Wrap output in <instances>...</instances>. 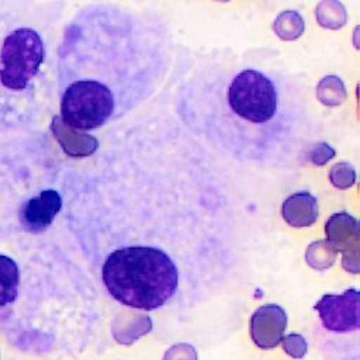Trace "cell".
Segmentation results:
<instances>
[{
  "mask_svg": "<svg viewBox=\"0 0 360 360\" xmlns=\"http://www.w3.org/2000/svg\"><path fill=\"white\" fill-rule=\"evenodd\" d=\"M181 104L188 124L229 141L266 143L308 124L305 98L292 83L256 68L202 73L186 89Z\"/></svg>",
  "mask_w": 360,
  "mask_h": 360,
  "instance_id": "1",
  "label": "cell"
},
{
  "mask_svg": "<svg viewBox=\"0 0 360 360\" xmlns=\"http://www.w3.org/2000/svg\"><path fill=\"white\" fill-rule=\"evenodd\" d=\"M101 276L112 298L145 311L165 305L179 284V271L170 256L152 246L114 250L107 256Z\"/></svg>",
  "mask_w": 360,
  "mask_h": 360,
  "instance_id": "2",
  "label": "cell"
},
{
  "mask_svg": "<svg viewBox=\"0 0 360 360\" xmlns=\"http://www.w3.org/2000/svg\"><path fill=\"white\" fill-rule=\"evenodd\" d=\"M117 112L111 90L94 80H73L63 90L60 117L73 129L89 131L107 124Z\"/></svg>",
  "mask_w": 360,
  "mask_h": 360,
  "instance_id": "3",
  "label": "cell"
},
{
  "mask_svg": "<svg viewBox=\"0 0 360 360\" xmlns=\"http://www.w3.org/2000/svg\"><path fill=\"white\" fill-rule=\"evenodd\" d=\"M44 56V42L35 30H14L0 49V83L14 91L24 90L38 73Z\"/></svg>",
  "mask_w": 360,
  "mask_h": 360,
  "instance_id": "4",
  "label": "cell"
},
{
  "mask_svg": "<svg viewBox=\"0 0 360 360\" xmlns=\"http://www.w3.org/2000/svg\"><path fill=\"white\" fill-rule=\"evenodd\" d=\"M326 240L343 255L342 266L346 271H360V228L354 217L347 212L333 214L325 225Z\"/></svg>",
  "mask_w": 360,
  "mask_h": 360,
  "instance_id": "5",
  "label": "cell"
},
{
  "mask_svg": "<svg viewBox=\"0 0 360 360\" xmlns=\"http://www.w3.org/2000/svg\"><path fill=\"white\" fill-rule=\"evenodd\" d=\"M360 292L356 288L335 295L326 294L316 304L322 325L332 332H352L359 329Z\"/></svg>",
  "mask_w": 360,
  "mask_h": 360,
  "instance_id": "6",
  "label": "cell"
},
{
  "mask_svg": "<svg viewBox=\"0 0 360 360\" xmlns=\"http://www.w3.org/2000/svg\"><path fill=\"white\" fill-rule=\"evenodd\" d=\"M287 328V314L277 304L259 307L250 318V338L259 349H274L280 345Z\"/></svg>",
  "mask_w": 360,
  "mask_h": 360,
  "instance_id": "7",
  "label": "cell"
},
{
  "mask_svg": "<svg viewBox=\"0 0 360 360\" xmlns=\"http://www.w3.org/2000/svg\"><path fill=\"white\" fill-rule=\"evenodd\" d=\"M62 208V198L55 190H42L38 195L27 200L20 210L21 226L31 232L39 233L49 228Z\"/></svg>",
  "mask_w": 360,
  "mask_h": 360,
  "instance_id": "8",
  "label": "cell"
},
{
  "mask_svg": "<svg viewBox=\"0 0 360 360\" xmlns=\"http://www.w3.org/2000/svg\"><path fill=\"white\" fill-rule=\"evenodd\" d=\"M281 215L294 228L309 226L318 219L316 198L307 191L295 193L283 202Z\"/></svg>",
  "mask_w": 360,
  "mask_h": 360,
  "instance_id": "9",
  "label": "cell"
},
{
  "mask_svg": "<svg viewBox=\"0 0 360 360\" xmlns=\"http://www.w3.org/2000/svg\"><path fill=\"white\" fill-rule=\"evenodd\" d=\"M152 330V319L142 314L122 312L112 321L111 332L114 339L121 345H131L141 336Z\"/></svg>",
  "mask_w": 360,
  "mask_h": 360,
  "instance_id": "10",
  "label": "cell"
},
{
  "mask_svg": "<svg viewBox=\"0 0 360 360\" xmlns=\"http://www.w3.org/2000/svg\"><path fill=\"white\" fill-rule=\"evenodd\" d=\"M18 287L20 270L17 263L11 257L0 255V307H6L15 301Z\"/></svg>",
  "mask_w": 360,
  "mask_h": 360,
  "instance_id": "11",
  "label": "cell"
},
{
  "mask_svg": "<svg viewBox=\"0 0 360 360\" xmlns=\"http://www.w3.org/2000/svg\"><path fill=\"white\" fill-rule=\"evenodd\" d=\"M336 253L338 252L326 239L316 240L308 246L305 252V260L315 270H326L335 263Z\"/></svg>",
  "mask_w": 360,
  "mask_h": 360,
  "instance_id": "12",
  "label": "cell"
},
{
  "mask_svg": "<svg viewBox=\"0 0 360 360\" xmlns=\"http://www.w3.org/2000/svg\"><path fill=\"white\" fill-rule=\"evenodd\" d=\"M329 179L330 183L340 190L349 188L354 184L356 181V172L353 169L352 165L342 162V163H336L332 166L330 173H329Z\"/></svg>",
  "mask_w": 360,
  "mask_h": 360,
  "instance_id": "13",
  "label": "cell"
},
{
  "mask_svg": "<svg viewBox=\"0 0 360 360\" xmlns=\"http://www.w3.org/2000/svg\"><path fill=\"white\" fill-rule=\"evenodd\" d=\"M319 86L322 87H326L329 91L325 97L321 98V101L326 105H338L340 104L345 97H346V91H345V87H343V83L339 77L336 76H328V77H323L319 83Z\"/></svg>",
  "mask_w": 360,
  "mask_h": 360,
  "instance_id": "14",
  "label": "cell"
},
{
  "mask_svg": "<svg viewBox=\"0 0 360 360\" xmlns=\"http://www.w3.org/2000/svg\"><path fill=\"white\" fill-rule=\"evenodd\" d=\"M280 343L283 345L284 352L292 359H302L308 352V343L300 333H290L283 336Z\"/></svg>",
  "mask_w": 360,
  "mask_h": 360,
  "instance_id": "15",
  "label": "cell"
},
{
  "mask_svg": "<svg viewBox=\"0 0 360 360\" xmlns=\"http://www.w3.org/2000/svg\"><path fill=\"white\" fill-rule=\"evenodd\" d=\"M163 360H197V352L188 343H177L165 353Z\"/></svg>",
  "mask_w": 360,
  "mask_h": 360,
  "instance_id": "16",
  "label": "cell"
},
{
  "mask_svg": "<svg viewBox=\"0 0 360 360\" xmlns=\"http://www.w3.org/2000/svg\"><path fill=\"white\" fill-rule=\"evenodd\" d=\"M335 156V150L328 143H318L309 152V159L312 163L321 166L325 165Z\"/></svg>",
  "mask_w": 360,
  "mask_h": 360,
  "instance_id": "17",
  "label": "cell"
}]
</instances>
